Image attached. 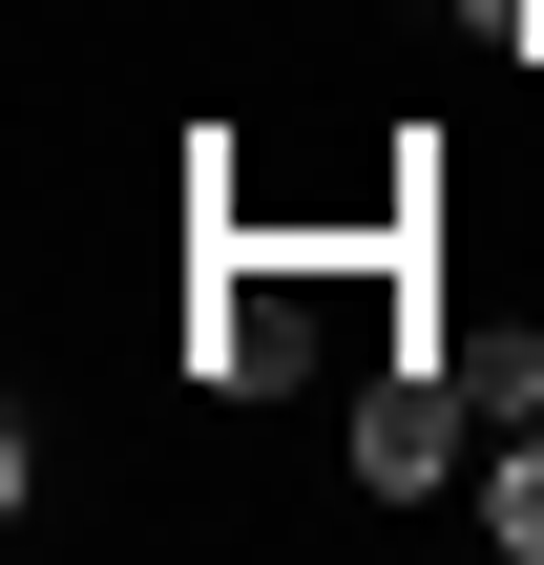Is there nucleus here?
<instances>
[{
    "label": "nucleus",
    "instance_id": "nucleus-3",
    "mask_svg": "<svg viewBox=\"0 0 544 565\" xmlns=\"http://www.w3.org/2000/svg\"><path fill=\"white\" fill-rule=\"evenodd\" d=\"M482 524H503V545L544 565V419H524V440H503V461H482Z\"/></svg>",
    "mask_w": 544,
    "mask_h": 565
},
{
    "label": "nucleus",
    "instance_id": "nucleus-1",
    "mask_svg": "<svg viewBox=\"0 0 544 565\" xmlns=\"http://www.w3.org/2000/svg\"><path fill=\"white\" fill-rule=\"evenodd\" d=\"M461 419H482V398H461V356H398V377L356 398V482H377V503H419V482L461 461Z\"/></svg>",
    "mask_w": 544,
    "mask_h": 565
},
{
    "label": "nucleus",
    "instance_id": "nucleus-4",
    "mask_svg": "<svg viewBox=\"0 0 544 565\" xmlns=\"http://www.w3.org/2000/svg\"><path fill=\"white\" fill-rule=\"evenodd\" d=\"M524 419H544V398H524Z\"/></svg>",
    "mask_w": 544,
    "mask_h": 565
},
{
    "label": "nucleus",
    "instance_id": "nucleus-2",
    "mask_svg": "<svg viewBox=\"0 0 544 565\" xmlns=\"http://www.w3.org/2000/svg\"><path fill=\"white\" fill-rule=\"evenodd\" d=\"M189 356H210V377H231V398H273V377H294V273H231V294H210V335H189Z\"/></svg>",
    "mask_w": 544,
    "mask_h": 565
}]
</instances>
